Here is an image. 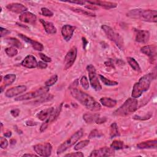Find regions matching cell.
<instances>
[{"label":"cell","instance_id":"obj_27","mask_svg":"<svg viewBox=\"0 0 157 157\" xmlns=\"http://www.w3.org/2000/svg\"><path fill=\"white\" fill-rule=\"evenodd\" d=\"M99 117V115L98 114L86 113L83 115V119L87 124H92L96 122Z\"/></svg>","mask_w":157,"mask_h":157},{"label":"cell","instance_id":"obj_10","mask_svg":"<svg viewBox=\"0 0 157 157\" xmlns=\"http://www.w3.org/2000/svg\"><path fill=\"white\" fill-rule=\"evenodd\" d=\"M77 50L76 47H73L69 50L65 57L64 60V68L65 69H69L74 63L77 57Z\"/></svg>","mask_w":157,"mask_h":157},{"label":"cell","instance_id":"obj_38","mask_svg":"<svg viewBox=\"0 0 157 157\" xmlns=\"http://www.w3.org/2000/svg\"><path fill=\"white\" fill-rule=\"evenodd\" d=\"M80 84L82 85V87L85 89L87 90L89 88V83H88V79L87 78L86 76H82L81 79H80Z\"/></svg>","mask_w":157,"mask_h":157},{"label":"cell","instance_id":"obj_21","mask_svg":"<svg viewBox=\"0 0 157 157\" xmlns=\"http://www.w3.org/2000/svg\"><path fill=\"white\" fill-rule=\"evenodd\" d=\"M140 52L142 54L152 58L156 54V46L155 45H148L144 46L141 48Z\"/></svg>","mask_w":157,"mask_h":157},{"label":"cell","instance_id":"obj_29","mask_svg":"<svg viewBox=\"0 0 157 157\" xmlns=\"http://www.w3.org/2000/svg\"><path fill=\"white\" fill-rule=\"evenodd\" d=\"M120 136L118 129V126L116 123H113L110 126V137L111 139Z\"/></svg>","mask_w":157,"mask_h":157},{"label":"cell","instance_id":"obj_20","mask_svg":"<svg viewBox=\"0 0 157 157\" xmlns=\"http://www.w3.org/2000/svg\"><path fill=\"white\" fill-rule=\"evenodd\" d=\"M6 8L9 11L16 14H22L25 12H27V11L28 10L26 6H25L22 4L17 3L9 4L8 5H7Z\"/></svg>","mask_w":157,"mask_h":157},{"label":"cell","instance_id":"obj_6","mask_svg":"<svg viewBox=\"0 0 157 157\" xmlns=\"http://www.w3.org/2000/svg\"><path fill=\"white\" fill-rule=\"evenodd\" d=\"M83 135L84 131L82 129H80L77 132H76L73 136H71L69 139H68L66 141H65L62 144H61L58 147L57 150V153L59 155L65 151L66 150H68L73 145H74L82 137Z\"/></svg>","mask_w":157,"mask_h":157},{"label":"cell","instance_id":"obj_36","mask_svg":"<svg viewBox=\"0 0 157 157\" xmlns=\"http://www.w3.org/2000/svg\"><path fill=\"white\" fill-rule=\"evenodd\" d=\"M90 142L89 140H82L80 142H79V143H77L75 147H74V150H80L84 147H85L87 145H88Z\"/></svg>","mask_w":157,"mask_h":157},{"label":"cell","instance_id":"obj_1","mask_svg":"<svg viewBox=\"0 0 157 157\" xmlns=\"http://www.w3.org/2000/svg\"><path fill=\"white\" fill-rule=\"evenodd\" d=\"M71 94L72 96L78 101L81 104L84 106L87 109L91 111H98L101 106L99 103L96 102L95 99L87 93L76 88H71Z\"/></svg>","mask_w":157,"mask_h":157},{"label":"cell","instance_id":"obj_30","mask_svg":"<svg viewBox=\"0 0 157 157\" xmlns=\"http://www.w3.org/2000/svg\"><path fill=\"white\" fill-rule=\"evenodd\" d=\"M70 9L73 11H74V12H75L77 14L83 15V16H88V17H95L96 16V15L94 13L85 11V10H84L82 9H80V8H71Z\"/></svg>","mask_w":157,"mask_h":157},{"label":"cell","instance_id":"obj_11","mask_svg":"<svg viewBox=\"0 0 157 157\" xmlns=\"http://www.w3.org/2000/svg\"><path fill=\"white\" fill-rule=\"evenodd\" d=\"M115 151L112 148L104 147L98 150L92 151L90 156L92 157H103V156H114Z\"/></svg>","mask_w":157,"mask_h":157},{"label":"cell","instance_id":"obj_19","mask_svg":"<svg viewBox=\"0 0 157 157\" xmlns=\"http://www.w3.org/2000/svg\"><path fill=\"white\" fill-rule=\"evenodd\" d=\"M19 36L21 38H22L24 41H25V42L30 44L32 46V47L33 48V49H35V50H38V51H39V52L43 50L44 46L41 43L33 40V39L29 38L28 37L25 36L23 34H19Z\"/></svg>","mask_w":157,"mask_h":157},{"label":"cell","instance_id":"obj_48","mask_svg":"<svg viewBox=\"0 0 157 157\" xmlns=\"http://www.w3.org/2000/svg\"><path fill=\"white\" fill-rule=\"evenodd\" d=\"M1 37H3L6 35H7L8 34L10 33V32L7 30V29H5V28H3V27H1Z\"/></svg>","mask_w":157,"mask_h":157},{"label":"cell","instance_id":"obj_22","mask_svg":"<svg viewBox=\"0 0 157 157\" xmlns=\"http://www.w3.org/2000/svg\"><path fill=\"white\" fill-rule=\"evenodd\" d=\"M40 22L47 34L54 35L57 33V28L52 23L50 22H47L43 19H40Z\"/></svg>","mask_w":157,"mask_h":157},{"label":"cell","instance_id":"obj_5","mask_svg":"<svg viewBox=\"0 0 157 157\" xmlns=\"http://www.w3.org/2000/svg\"><path fill=\"white\" fill-rule=\"evenodd\" d=\"M101 28L104 32L105 34L106 35L107 37L112 41H114L117 46L120 49L123 50L124 49V42L123 38L117 33H116L114 29H112L111 27L104 25H102Z\"/></svg>","mask_w":157,"mask_h":157},{"label":"cell","instance_id":"obj_31","mask_svg":"<svg viewBox=\"0 0 157 157\" xmlns=\"http://www.w3.org/2000/svg\"><path fill=\"white\" fill-rule=\"evenodd\" d=\"M110 147L115 150H121L126 147L123 142L120 140H114L110 145Z\"/></svg>","mask_w":157,"mask_h":157},{"label":"cell","instance_id":"obj_55","mask_svg":"<svg viewBox=\"0 0 157 157\" xmlns=\"http://www.w3.org/2000/svg\"><path fill=\"white\" fill-rule=\"evenodd\" d=\"M105 64H106V65H107V66H111L112 67H114V65L111 63V62H106L105 63Z\"/></svg>","mask_w":157,"mask_h":157},{"label":"cell","instance_id":"obj_42","mask_svg":"<svg viewBox=\"0 0 157 157\" xmlns=\"http://www.w3.org/2000/svg\"><path fill=\"white\" fill-rule=\"evenodd\" d=\"M151 117V114H147L145 115L144 117H140L139 115H135L134 116L133 118L134 120H147V119H149L150 117Z\"/></svg>","mask_w":157,"mask_h":157},{"label":"cell","instance_id":"obj_46","mask_svg":"<svg viewBox=\"0 0 157 157\" xmlns=\"http://www.w3.org/2000/svg\"><path fill=\"white\" fill-rule=\"evenodd\" d=\"M39 69H46L47 67V64L44 62H42V61H40L38 63V66Z\"/></svg>","mask_w":157,"mask_h":157},{"label":"cell","instance_id":"obj_50","mask_svg":"<svg viewBox=\"0 0 157 157\" xmlns=\"http://www.w3.org/2000/svg\"><path fill=\"white\" fill-rule=\"evenodd\" d=\"M37 124L38 123L36 122L33 121L32 120H28V121H26V125L28 126H34L37 125Z\"/></svg>","mask_w":157,"mask_h":157},{"label":"cell","instance_id":"obj_4","mask_svg":"<svg viewBox=\"0 0 157 157\" xmlns=\"http://www.w3.org/2000/svg\"><path fill=\"white\" fill-rule=\"evenodd\" d=\"M138 107V101L133 98H128L125 102L118 108L114 115L120 117H125L134 112Z\"/></svg>","mask_w":157,"mask_h":157},{"label":"cell","instance_id":"obj_23","mask_svg":"<svg viewBox=\"0 0 157 157\" xmlns=\"http://www.w3.org/2000/svg\"><path fill=\"white\" fill-rule=\"evenodd\" d=\"M157 145V140H150L147 141L142 142L137 145V147L140 149L147 148H156Z\"/></svg>","mask_w":157,"mask_h":157},{"label":"cell","instance_id":"obj_13","mask_svg":"<svg viewBox=\"0 0 157 157\" xmlns=\"http://www.w3.org/2000/svg\"><path fill=\"white\" fill-rule=\"evenodd\" d=\"M91 5L93 6H98L103 8L106 9H114L117 7V4L113 2H103L99 1V0H95V1H87L86 2Z\"/></svg>","mask_w":157,"mask_h":157},{"label":"cell","instance_id":"obj_33","mask_svg":"<svg viewBox=\"0 0 157 157\" xmlns=\"http://www.w3.org/2000/svg\"><path fill=\"white\" fill-rule=\"evenodd\" d=\"M6 41L8 44H10L11 45H12L14 47H17L19 49L22 48V43L20 42V41H19L18 39H17L16 38H8V39H6Z\"/></svg>","mask_w":157,"mask_h":157},{"label":"cell","instance_id":"obj_14","mask_svg":"<svg viewBox=\"0 0 157 157\" xmlns=\"http://www.w3.org/2000/svg\"><path fill=\"white\" fill-rule=\"evenodd\" d=\"M136 41L139 43L145 44L147 43L150 38V33L146 30H136Z\"/></svg>","mask_w":157,"mask_h":157},{"label":"cell","instance_id":"obj_2","mask_svg":"<svg viewBox=\"0 0 157 157\" xmlns=\"http://www.w3.org/2000/svg\"><path fill=\"white\" fill-rule=\"evenodd\" d=\"M153 78V73H148L140 77L139 82L135 83L133 86L131 94L132 98H138L141 96L144 92L147 91Z\"/></svg>","mask_w":157,"mask_h":157},{"label":"cell","instance_id":"obj_37","mask_svg":"<svg viewBox=\"0 0 157 157\" xmlns=\"http://www.w3.org/2000/svg\"><path fill=\"white\" fill-rule=\"evenodd\" d=\"M41 14L45 17H50L54 16V13L50 10H49V9H47L46 8H41Z\"/></svg>","mask_w":157,"mask_h":157},{"label":"cell","instance_id":"obj_18","mask_svg":"<svg viewBox=\"0 0 157 157\" xmlns=\"http://www.w3.org/2000/svg\"><path fill=\"white\" fill-rule=\"evenodd\" d=\"M19 20L24 23L33 25L36 23L37 17L33 13L27 11L21 14L19 16Z\"/></svg>","mask_w":157,"mask_h":157},{"label":"cell","instance_id":"obj_47","mask_svg":"<svg viewBox=\"0 0 157 157\" xmlns=\"http://www.w3.org/2000/svg\"><path fill=\"white\" fill-rule=\"evenodd\" d=\"M65 2L69 3H73V4H77L79 5H84L86 3V2H85V1H67V2Z\"/></svg>","mask_w":157,"mask_h":157},{"label":"cell","instance_id":"obj_35","mask_svg":"<svg viewBox=\"0 0 157 157\" xmlns=\"http://www.w3.org/2000/svg\"><path fill=\"white\" fill-rule=\"evenodd\" d=\"M58 81V76L57 74H55L52 76H51L46 82H45V85L46 87H50L54 85Z\"/></svg>","mask_w":157,"mask_h":157},{"label":"cell","instance_id":"obj_7","mask_svg":"<svg viewBox=\"0 0 157 157\" xmlns=\"http://www.w3.org/2000/svg\"><path fill=\"white\" fill-rule=\"evenodd\" d=\"M49 92V87H43L39 89H38L36 91L31 92L27 93H25L24 95H22L14 99L15 101H21L24 100H28L31 99H34L39 96H41L46 93H47Z\"/></svg>","mask_w":157,"mask_h":157},{"label":"cell","instance_id":"obj_41","mask_svg":"<svg viewBox=\"0 0 157 157\" xmlns=\"http://www.w3.org/2000/svg\"><path fill=\"white\" fill-rule=\"evenodd\" d=\"M0 147H1L2 148H6L8 146V141L5 137H1L0 138Z\"/></svg>","mask_w":157,"mask_h":157},{"label":"cell","instance_id":"obj_12","mask_svg":"<svg viewBox=\"0 0 157 157\" xmlns=\"http://www.w3.org/2000/svg\"><path fill=\"white\" fill-rule=\"evenodd\" d=\"M62 106H63V103H62L59 106V107H58L56 109H55L54 112L52 114V115L46 121H44V123L42 124V125L40 127V131L41 133L44 132L47 128L49 125L58 117V116L60 115V113L61 112Z\"/></svg>","mask_w":157,"mask_h":157},{"label":"cell","instance_id":"obj_45","mask_svg":"<svg viewBox=\"0 0 157 157\" xmlns=\"http://www.w3.org/2000/svg\"><path fill=\"white\" fill-rule=\"evenodd\" d=\"M20 112H21V111H20L19 109H14L11 110V115H12L14 117L16 118V117H17L19 115Z\"/></svg>","mask_w":157,"mask_h":157},{"label":"cell","instance_id":"obj_39","mask_svg":"<svg viewBox=\"0 0 157 157\" xmlns=\"http://www.w3.org/2000/svg\"><path fill=\"white\" fill-rule=\"evenodd\" d=\"M103 134L97 129H93L92 130L89 136H88V138L89 139H92V138H95V137H99L101 136H102Z\"/></svg>","mask_w":157,"mask_h":157},{"label":"cell","instance_id":"obj_52","mask_svg":"<svg viewBox=\"0 0 157 157\" xmlns=\"http://www.w3.org/2000/svg\"><path fill=\"white\" fill-rule=\"evenodd\" d=\"M11 135H12V133H11V131H9L4 133V136L6 137H10L11 136Z\"/></svg>","mask_w":157,"mask_h":157},{"label":"cell","instance_id":"obj_3","mask_svg":"<svg viewBox=\"0 0 157 157\" xmlns=\"http://www.w3.org/2000/svg\"><path fill=\"white\" fill-rule=\"evenodd\" d=\"M127 16L134 19H139L142 21L156 23L157 21V11L155 10H144L136 9L130 11Z\"/></svg>","mask_w":157,"mask_h":157},{"label":"cell","instance_id":"obj_15","mask_svg":"<svg viewBox=\"0 0 157 157\" xmlns=\"http://www.w3.org/2000/svg\"><path fill=\"white\" fill-rule=\"evenodd\" d=\"M27 88L25 85L17 86L8 90L5 93V95L8 98H13L21 93H23L27 90Z\"/></svg>","mask_w":157,"mask_h":157},{"label":"cell","instance_id":"obj_28","mask_svg":"<svg viewBox=\"0 0 157 157\" xmlns=\"http://www.w3.org/2000/svg\"><path fill=\"white\" fill-rule=\"evenodd\" d=\"M127 61L128 63H129V65H130V66L136 71L139 72L140 71V67L139 66V65L138 64V63L137 62V61L132 57H127Z\"/></svg>","mask_w":157,"mask_h":157},{"label":"cell","instance_id":"obj_49","mask_svg":"<svg viewBox=\"0 0 157 157\" xmlns=\"http://www.w3.org/2000/svg\"><path fill=\"white\" fill-rule=\"evenodd\" d=\"M107 119L106 117H99L97 119L96 123L97 124H101V123H104L105 121H106Z\"/></svg>","mask_w":157,"mask_h":157},{"label":"cell","instance_id":"obj_51","mask_svg":"<svg viewBox=\"0 0 157 157\" xmlns=\"http://www.w3.org/2000/svg\"><path fill=\"white\" fill-rule=\"evenodd\" d=\"M86 8L90 9V10H96L97 8H96L95 6L93 5H90V6H85Z\"/></svg>","mask_w":157,"mask_h":157},{"label":"cell","instance_id":"obj_17","mask_svg":"<svg viewBox=\"0 0 157 157\" xmlns=\"http://www.w3.org/2000/svg\"><path fill=\"white\" fill-rule=\"evenodd\" d=\"M76 27L69 25H65L62 28V35L66 41H69L73 36Z\"/></svg>","mask_w":157,"mask_h":157},{"label":"cell","instance_id":"obj_9","mask_svg":"<svg viewBox=\"0 0 157 157\" xmlns=\"http://www.w3.org/2000/svg\"><path fill=\"white\" fill-rule=\"evenodd\" d=\"M33 148L38 155L42 156H49L52 153V146L50 143L46 142L37 144L33 147Z\"/></svg>","mask_w":157,"mask_h":157},{"label":"cell","instance_id":"obj_53","mask_svg":"<svg viewBox=\"0 0 157 157\" xmlns=\"http://www.w3.org/2000/svg\"><path fill=\"white\" fill-rule=\"evenodd\" d=\"M82 41H83V47H84V48L85 49V46L88 44V41L86 40V39L85 38H82Z\"/></svg>","mask_w":157,"mask_h":157},{"label":"cell","instance_id":"obj_8","mask_svg":"<svg viewBox=\"0 0 157 157\" xmlns=\"http://www.w3.org/2000/svg\"><path fill=\"white\" fill-rule=\"evenodd\" d=\"M87 70L88 73L89 80L92 88L96 91H100L102 89V86L99 81L95 66L90 65L87 67Z\"/></svg>","mask_w":157,"mask_h":157},{"label":"cell","instance_id":"obj_44","mask_svg":"<svg viewBox=\"0 0 157 157\" xmlns=\"http://www.w3.org/2000/svg\"><path fill=\"white\" fill-rule=\"evenodd\" d=\"M84 155L82 152H75L68 153L65 155V156H71V157H83Z\"/></svg>","mask_w":157,"mask_h":157},{"label":"cell","instance_id":"obj_54","mask_svg":"<svg viewBox=\"0 0 157 157\" xmlns=\"http://www.w3.org/2000/svg\"><path fill=\"white\" fill-rule=\"evenodd\" d=\"M23 156H37V155L35 154H25Z\"/></svg>","mask_w":157,"mask_h":157},{"label":"cell","instance_id":"obj_43","mask_svg":"<svg viewBox=\"0 0 157 157\" xmlns=\"http://www.w3.org/2000/svg\"><path fill=\"white\" fill-rule=\"evenodd\" d=\"M39 54L40 58L43 60V62H47V63H50V62H52V59L50 57L46 56L45 54H42V53H39Z\"/></svg>","mask_w":157,"mask_h":157},{"label":"cell","instance_id":"obj_56","mask_svg":"<svg viewBox=\"0 0 157 157\" xmlns=\"http://www.w3.org/2000/svg\"><path fill=\"white\" fill-rule=\"evenodd\" d=\"M16 140L15 139H11V140H10V144H13V145H14V144H16Z\"/></svg>","mask_w":157,"mask_h":157},{"label":"cell","instance_id":"obj_34","mask_svg":"<svg viewBox=\"0 0 157 157\" xmlns=\"http://www.w3.org/2000/svg\"><path fill=\"white\" fill-rule=\"evenodd\" d=\"M5 52L9 57H13L17 55L18 50L15 47H9L5 49Z\"/></svg>","mask_w":157,"mask_h":157},{"label":"cell","instance_id":"obj_25","mask_svg":"<svg viewBox=\"0 0 157 157\" xmlns=\"http://www.w3.org/2000/svg\"><path fill=\"white\" fill-rule=\"evenodd\" d=\"M16 76L14 74H9L6 75L4 77L3 84L1 87V92L2 93L3 92L4 88L11 85L16 80Z\"/></svg>","mask_w":157,"mask_h":157},{"label":"cell","instance_id":"obj_16","mask_svg":"<svg viewBox=\"0 0 157 157\" xmlns=\"http://www.w3.org/2000/svg\"><path fill=\"white\" fill-rule=\"evenodd\" d=\"M21 65L24 67L29 69L36 68L38 66V63L36 58L32 55H27L25 58V59L22 62Z\"/></svg>","mask_w":157,"mask_h":157},{"label":"cell","instance_id":"obj_26","mask_svg":"<svg viewBox=\"0 0 157 157\" xmlns=\"http://www.w3.org/2000/svg\"><path fill=\"white\" fill-rule=\"evenodd\" d=\"M99 102L101 103L103 106L109 108L114 107L117 105V101L110 98H102L99 99Z\"/></svg>","mask_w":157,"mask_h":157},{"label":"cell","instance_id":"obj_32","mask_svg":"<svg viewBox=\"0 0 157 157\" xmlns=\"http://www.w3.org/2000/svg\"><path fill=\"white\" fill-rule=\"evenodd\" d=\"M99 79H101V80L102 81V82L107 86H116V85H118V83L117 82L109 80L102 75H99Z\"/></svg>","mask_w":157,"mask_h":157},{"label":"cell","instance_id":"obj_24","mask_svg":"<svg viewBox=\"0 0 157 157\" xmlns=\"http://www.w3.org/2000/svg\"><path fill=\"white\" fill-rule=\"evenodd\" d=\"M54 107H50L41 110L38 114V118L41 121H46L54 112Z\"/></svg>","mask_w":157,"mask_h":157},{"label":"cell","instance_id":"obj_40","mask_svg":"<svg viewBox=\"0 0 157 157\" xmlns=\"http://www.w3.org/2000/svg\"><path fill=\"white\" fill-rule=\"evenodd\" d=\"M53 97H54V96L51 95H46L44 97H42V98H39V99H38V100L35 101L34 103H43V102H45V101H49V100L52 99Z\"/></svg>","mask_w":157,"mask_h":157}]
</instances>
